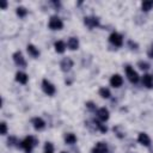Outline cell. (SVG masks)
<instances>
[{
  "instance_id": "1",
  "label": "cell",
  "mask_w": 153,
  "mask_h": 153,
  "mask_svg": "<svg viewBox=\"0 0 153 153\" xmlns=\"http://www.w3.org/2000/svg\"><path fill=\"white\" fill-rule=\"evenodd\" d=\"M37 145V140L33 136H26L22 142H20V147L26 152V153H31L32 147Z\"/></svg>"
},
{
  "instance_id": "2",
  "label": "cell",
  "mask_w": 153,
  "mask_h": 153,
  "mask_svg": "<svg viewBox=\"0 0 153 153\" xmlns=\"http://www.w3.org/2000/svg\"><path fill=\"white\" fill-rule=\"evenodd\" d=\"M49 27L51 29V30H61L62 29V26H63V23H62V20L59 18V17H56V16H53L50 19H49Z\"/></svg>"
},
{
  "instance_id": "3",
  "label": "cell",
  "mask_w": 153,
  "mask_h": 153,
  "mask_svg": "<svg viewBox=\"0 0 153 153\" xmlns=\"http://www.w3.org/2000/svg\"><path fill=\"white\" fill-rule=\"evenodd\" d=\"M42 88H43V91H44V93H47L48 96H53L54 93H55V86L50 82V81H48L47 79H43V81H42Z\"/></svg>"
},
{
  "instance_id": "4",
  "label": "cell",
  "mask_w": 153,
  "mask_h": 153,
  "mask_svg": "<svg viewBox=\"0 0 153 153\" xmlns=\"http://www.w3.org/2000/svg\"><path fill=\"white\" fill-rule=\"evenodd\" d=\"M109 41L115 47H121L123 44V37H122V35H120L117 32H112L110 35V37H109Z\"/></svg>"
},
{
  "instance_id": "5",
  "label": "cell",
  "mask_w": 153,
  "mask_h": 153,
  "mask_svg": "<svg viewBox=\"0 0 153 153\" xmlns=\"http://www.w3.org/2000/svg\"><path fill=\"white\" fill-rule=\"evenodd\" d=\"M126 74L128 76L129 81H131V82H137L139 81V75L134 71V68H131V66H126Z\"/></svg>"
},
{
  "instance_id": "6",
  "label": "cell",
  "mask_w": 153,
  "mask_h": 153,
  "mask_svg": "<svg viewBox=\"0 0 153 153\" xmlns=\"http://www.w3.org/2000/svg\"><path fill=\"white\" fill-rule=\"evenodd\" d=\"M13 60H14V62H16L17 66L23 67V68L26 67V61L24 60V57H23V55H22L20 51H16V53L13 54Z\"/></svg>"
},
{
  "instance_id": "7",
  "label": "cell",
  "mask_w": 153,
  "mask_h": 153,
  "mask_svg": "<svg viewBox=\"0 0 153 153\" xmlns=\"http://www.w3.org/2000/svg\"><path fill=\"white\" fill-rule=\"evenodd\" d=\"M84 23H85V25L88 26L90 29L96 27V26L99 25V20H98L97 17H85V18H84Z\"/></svg>"
},
{
  "instance_id": "8",
  "label": "cell",
  "mask_w": 153,
  "mask_h": 153,
  "mask_svg": "<svg viewBox=\"0 0 153 153\" xmlns=\"http://www.w3.org/2000/svg\"><path fill=\"white\" fill-rule=\"evenodd\" d=\"M60 67H61V69H62L63 72H68V71L73 67V61H72V59H69V57H63L62 61L60 62Z\"/></svg>"
},
{
  "instance_id": "9",
  "label": "cell",
  "mask_w": 153,
  "mask_h": 153,
  "mask_svg": "<svg viewBox=\"0 0 153 153\" xmlns=\"http://www.w3.org/2000/svg\"><path fill=\"white\" fill-rule=\"evenodd\" d=\"M122 82H123V79L120 74H114L110 79V84L112 87H120L122 85Z\"/></svg>"
},
{
  "instance_id": "10",
  "label": "cell",
  "mask_w": 153,
  "mask_h": 153,
  "mask_svg": "<svg viewBox=\"0 0 153 153\" xmlns=\"http://www.w3.org/2000/svg\"><path fill=\"white\" fill-rule=\"evenodd\" d=\"M137 141H139L141 145L146 146V147H148V146L151 145V139H149V136H148L146 133H140L139 136H137Z\"/></svg>"
},
{
  "instance_id": "11",
  "label": "cell",
  "mask_w": 153,
  "mask_h": 153,
  "mask_svg": "<svg viewBox=\"0 0 153 153\" xmlns=\"http://www.w3.org/2000/svg\"><path fill=\"white\" fill-rule=\"evenodd\" d=\"M31 122L33 124V128L37 129V130H41V129H43L45 127V122L41 117H35V118L31 120Z\"/></svg>"
},
{
  "instance_id": "12",
  "label": "cell",
  "mask_w": 153,
  "mask_h": 153,
  "mask_svg": "<svg viewBox=\"0 0 153 153\" xmlns=\"http://www.w3.org/2000/svg\"><path fill=\"white\" fill-rule=\"evenodd\" d=\"M97 116H98V118L100 121H106L109 118V111H108V109H105V108L98 109L97 110Z\"/></svg>"
},
{
  "instance_id": "13",
  "label": "cell",
  "mask_w": 153,
  "mask_h": 153,
  "mask_svg": "<svg viewBox=\"0 0 153 153\" xmlns=\"http://www.w3.org/2000/svg\"><path fill=\"white\" fill-rule=\"evenodd\" d=\"M142 84L147 87V88H152L153 87V76L149 74H145L142 76Z\"/></svg>"
},
{
  "instance_id": "14",
  "label": "cell",
  "mask_w": 153,
  "mask_h": 153,
  "mask_svg": "<svg viewBox=\"0 0 153 153\" xmlns=\"http://www.w3.org/2000/svg\"><path fill=\"white\" fill-rule=\"evenodd\" d=\"M67 45H68V48H69L71 50L78 49V47H79V41H78V38L71 37V38L68 39V42H67Z\"/></svg>"
},
{
  "instance_id": "15",
  "label": "cell",
  "mask_w": 153,
  "mask_h": 153,
  "mask_svg": "<svg viewBox=\"0 0 153 153\" xmlns=\"http://www.w3.org/2000/svg\"><path fill=\"white\" fill-rule=\"evenodd\" d=\"M26 50H27V53H29L32 57H38V55H39L38 49H37L35 45H32V44H29V45L26 47Z\"/></svg>"
},
{
  "instance_id": "16",
  "label": "cell",
  "mask_w": 153,
  "mask_h": 153,
  "mask_svg": "<svg viewBox=\"0 0 153 153\" xmlns=\"http://www.w3.org/2000/svg\"><path fill=\"white\" fill-rule=\"evenodd\" d=\"M16 80H17L18 82H20V84H26V82H27V75H26L25 73H23V72H17V74H16Z\"/></svg>"
},
{
  "instance_id": "17",
  "label": "cell",
  "mask_w": 153,
  "mask_h": 153,
  "mask_svg": "<svg viewBox=\"0 0 153 153\" xmlns=\"http://www.w3.org/2000/svg\"><path fill=\"white\" fill-rule=\"evenodd\" d=\"M65 142L68 143V145H73V143L76 142V136L72 133H68V134L65 135Z\"/></svg>"
},
{
  "instance_id": "18",
  "label": "cell",
  "mask_w": 153,
  "mask_h": 153,
  "mask_svg": "<svg viewBox=\"0 0 153 153\" xmlns=\"http://www.w3.org/2000/svg\"><path fill=\"white\" fill-rule=\"evenodd\" d=\"M54 47H55V50H56V53H63L65 51V49H66V45H65V43L62 42V41H56L55 42V44H54Z\"/></svg>"
},
{
  "instance_id": "19",
  "label": "cell",
  "mask_w": 153,
  "mask_h": 153,
  "mask_svg": "<svg viewBox=\"0 0 153 153\" xmlns=\"http://www.w3.org/2000/svg\"><path fill=\"white\" fill-rule=\"evenodd\" d=\"M100 153H108V146H106V143H104V142H98V143H96V146H94Z\"/></svg>"
},
{
  "instance_id": "20",
  "label": "cell",
  "mask_w": 153,
  "mask_h": 153,
  "mask_svg": "<svg viewBox=\"0 0 153 153\" xmlns=\"http://www.w3.org/2000/svg\"><path fill=\"white\" fill-rule=\"evenodd\" d=\"M93 124H94V127L98 129V130H100L102 133H106V130H108V128H106V126L105 124H102L99 121H93Z\"/></svg>"
},
{
  "instance_id": "21",
  "label": "cell",
  "mask_w": 153,
  "mask_h": 153,
  "mask_svg": "<svg viewBox=\"0 0 153 153\" xmlns=\"http://www.w3.org/2000/svg\"><path fill=\"white\" fill-rule=\"evenodd\" d=\"M152 7H153V1H143V2H142V5H141L142 11H145V12L149 11Z\"/></svg>"
},
{
  "instance_id": "22",
  "label": "cell",
  "mask_w": 153,
  "mask_h": 153,
  "mask_svg": "<svg viewBox=\"0 0 153 153\" xmlns=\"http://www.w3.org/2000/svg\"><path fill=\"white\" fill-rule=\"evenodd\" d=\"M99 96L103 97V98H109L111 94H110L109 88H106V87H102V88L99 90Z\"/></svg>"
},
{
  "instance_id": "23",
  "label": "cell",
  "mask_w": 153,
  "mask_h": 153,
  "mask_svg": "<svg viewBox=\"0 0 153 153\" xmlns=\"http://www.w3.org/2000/svg\"><path fill=\"white\" fill-rule=\"evenodd\" d=\"M17 14L23 18V17H25L27 14V10L25 7H22V6L20 7H17Z\"/></svg>"
},
{
  "instance_id": "24",
  "label": "cell",
  "mask_w": 153,
  "mask_h": 153,
  "mask_svg": "<svg viewBox=\"0 0 153 153\" xmlns=\"http://www.w3.org/2000/svg\"><path fill=\"white\" fill-rule=\"evenodd\" d=\"M137 66H139L141 69H148V68H149V65H148L147 62H145V61H139V62H137Z\"/></svg>"
},
{
  "instance_id": "25",
  "label": "cell",
  "mask_w": 153,
  "mask_h": 153,
  "mask_svg": "<svg viewBox=\"0 0 153 153\" xmlns=\"http://www.w3.org/2000/svg\"><path fill=\"white\" fill-rule=\"evenodd\" d=\"M0 128H1V135H5L6 133H7V126H6V123L5 122H1V124H0Z\"/></svg>"
},
{
  "instance_id": "26",
  "label": "cell",
  "mask_w": 153,
  "mask_h": 153,
  "mask_svg": "<svg viewBox=\"0 0 153 153\" xmlns=\"http://www.w3.org/2000/svg\"><path fill=\"white\" fill-rule=\"evenodd\" d=\"M7 142H8V146H14L16 143H18L17 142V139L14 136H10L8 140H7Z\"/></svg>"
},
{
  "instance_id": "27",
  "label": "cell",
  "mask_w": 153,
  "mask_h": 153,
  "mask_svg": "<svg viewBox=\"0 0 153 153\" xmlns=\"http://www.w3.org/2000/svg\"><path fill=\"white\" fill-rule=\"evenodd\" d=\"M44 151H54L53 145H51L50 142H47V143L44 145Z\"/></svg>"
},
{
  "instance_id": "28",
  "label": "cell",
  "mask_w": 153,
  "mask_h": 153,
  "mask_svg": "<svg viewBox=\"0 0 153 153\" xmlns=\"http://www.w3.org/2000/svg\"><path fill=\"white\" fill-rule=\"evenodd\" d=\"M86 106H87L88 110H94V109H96V105H94L92 102H87V103H86Z\"/></svg>"
},
{
  "instance_id": "29",
  "label": "cell",
  "mask_w": 153,
  "mask_h": 153,
  "mask_svg": "<svg viewBox=\"0 0 153 153\" xmlns=\"http://www.w3.org/2000/svg\"><path fill=\"white\" fill-rule=\"evenodd\" d=\"M128 44H129L130 49H137V44H136V43H134L133 41H129V42H128Z\"/></svg>"
},
{
  "instance_id": "30",
  "label": "cell",
  "mask_w": 153,
  "mask_h": 153,
  "mask_svg": "<svg viewBox=\"0 0 153 153\" xmlns=\"http://www.w3.org/2000/svg\"><path fill=\"white\" fill-rule=\"evenodd\" d=\"M147 54H148V56H149L151 59H153V44H152V45L149 47V49H148Z\"/></svg>"
},
{
  "instance_id": "31",
  "label": "cell",
  "mask_w": 153,
  "mask_h": 153,
  "mask_svg": "<svg viewBox=\"0 0 153 153\" xmlns=\"http://www.w3.org/2000/svg\"><path fill=\"white\" fill-rule=\"evenodd\" d=\"M6 6H7V2L6 1H2L1 2V8H6Z\"/></svg>"
},
{
  "instance_id": "32",
  "label": "cell",
  "mask_w": 153,
  "mask_h": 153,
  "mask_svg": "<svg viewBox=\"0 0 153 153\" xmlns=\"http://www.w3.org/2000/svg\"><path fill=\"white\" fill-rule=\"evenodd\" d=\"M92 153H100V152H99V151H98V149H97V148L94 147V148L92 149Z\"/></svg>"
},
{
  "instance_id": "33",
  "label": "cell",
  "mask_w": 153,
  "mask_h": 153,
  "mask_svg": "<svg viewBox=\"0 0 153 153\" xmlns=\"http://www.w3.org/2000/svg\"><path fill=\"white\" fill-rule=\"evenodd\" d=\"M44 153H53V151H45Z\"/></svg>"
},
{
  "instance_id": "34",
  "label": "cell",
  "mask_w": 153,
  "mask_h": 153,
  "mask_svg": "<svg viewBox=\"0 0 153 153\" xmlns=\"http://www.w3.org/2000/svg\"><path fill=\"white\" fill-rule=\"evenodd\" d=\"M61 153H68V152H61Z\"/></svg>"
}]
</instances>
